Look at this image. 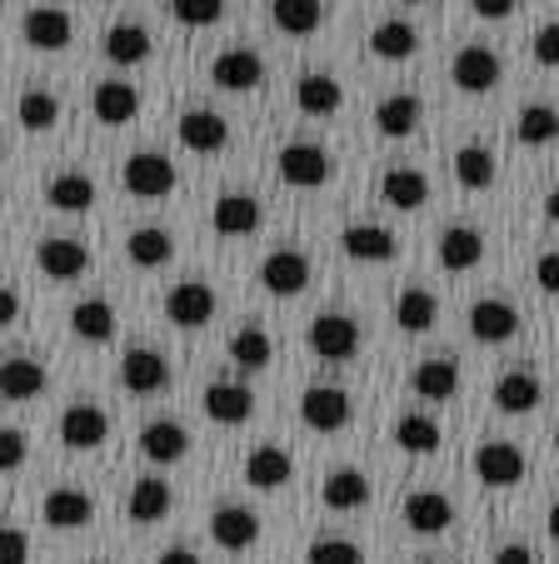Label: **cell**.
I'll list each match as a JSON object with an SVG mask.
<instances>
[{"label": "cell", "instance_id": "ac0fdd59", "mask_svg": "<svg viewBox=\"0 0 559 564\" xmlns=\"http://www.w3.org/2000/svg\"><path fill=\"white\" fill-rule=\"evenodd\" d=\"M211 80L221 90H235V96H240V90H255L265 80V61L255 51H225V55H215V65H211Z\"/></svg>", "mask_w": 559, "mask_h": 564}, {"label": "cell", "instance_id": "f5cc1de1", "mask_svg": "<svg viewBox=\"0 0 559 564\" xmlns=\"http://www.w3.org/2000/svg\"><path fill=\"white\" fill-rule=\"evenodd\" d=\"M475 6V15H485V21H505V15H515L519 0H470Z\"/></svg>", "mask_w": 559, "mask_h": 564}, {"label": "cell", "instance_id": "d4e9b609", "mask_svg": "<svg viewBox=\"0 0 559 564\" xmlns=\"http://www.w3.org/2000/svg\"><path fill=\"white\" fill-rule=\"evenodd\" d=\"M41 514H45L51 530H85V524L96 520V500H90L85 490H51Z\"/></svg>", "mask_w": 559, "mask_h": 564}, {"label": "cell", "instance_id": "4fadbf2b", "mask_svg": "<svg viewBox=\"0 0 559 564\" xmlns=\"http://www.w3.org/2000/svg\"><path fill=\"white\" fill-rule=\"evenodd\" d=\"M211 540L230 554L250 550V544L260 540V514L245 510V505H221V510L211 514Z\"/></svg>", "mask_w": 559, "mask_h": 564}, {"label": "cell", "instance_id": "7a4b0ae2", "mask_svg": "<svg viewBox=\"0 0 559 564\" xmlns=\"http://www.w3.org/2000/svg\"><path fill=\"white\" fill-rule=\"evenodd\" d=\"M350 415H355V405H350V394L340 390V384H310V390L300 394V420H305L315 435L345 430Z\"/></svg>", "mask_w": 559, "mask_h": 564}, {"label": "cell", "instance_id": "f546056e", "mask_svg": "<svg viewBox=\"0 0 559 564\" xmlns=\"http://www.w3.org/2000/svg\"><path fill=\"white\" fill-rule=\"evenodd\" d=\"M420 116H424V100L400 90V96H385L380 106H375V130L390 140H405L415 126H420Z\"/></svg>", "mask_w": 559, "mask_h": 564}, {"label": "cell", "instance_id": "8992f818", "mask_svg": "<svg viewBox=\"0 0 559 564\" xmlns=\"http://www.w3.org/2000/svg\"><path fill=\"white\" fill-rule=\"evenodd\" d=\"M475 475L480 485H490V490H509V485H519L525 479V455H519L509 440H485V445L475 449Z\"/></svg>", "mask_w": 559, "mask_h": 564}, {"label": "cell", "instance_id": "e0dca14e", "mask_svg": "<svg viewBox=\"0 0 559 564\" xmlns=\"http://www.w3.org/2000/svg\"><path fill=\"white\" fill-rule=\"evenodd\" d=\"M211 225H215V235H230V240L255 235V230H260V200H255V195H245V191L221 195V200H215V210H211Z\"/></svg>", "mask_w": 559, "mask_h": 564}, {"label": "cell", "instance_id": "44dd1931", "mask_svg": "<svg viewBox=\"0 0 559 564\" xmlns=\"http://www.w3.org/2000/svg\"><path fill=\"white\" fill-rule=\"evenodd\" d=\"M140 455L155 459V465H175V459L191 455V435H185V425H175V420H150V425L140 430Z\"/></svg>", "mask_w": 559, "mask_h": 564}, {"label": "cell", "instance_id": "6f0895ef", "mask_svg": "<svg viewBox=\"0 0 559 564\" xmlns=\"http://www.w3.org/2000/svg\"><path fill=\"white\" fill-rule=\"evenodd\" d=\"M545 215L559 225V191H549V195H545Z\"/></svg>", "mask_w": 559, "mask_h": 564}, {"label": "cell", "instance_id": "7bdbcfd3", "mask_svg": "<svg viewBox=\"0 0 559 564\" xmlns=\"http://www.w3.org/2000/svg\"><path fill=\"white\" fill-rule=\"evenodd\" d=\"M15 120H21V130H31V135L55 130V120H61V100H55L51 90H25L21 106H15Z\"/></svg>", "mask_w": 559, "mask_h": 564}, {"label": "cell", "instance_id": "2e32d148", "mask_svg": "<svg viewBox=\"0 0 559 564\" xmlns=\"http://www.w3.org/2000/svg\"><path fill=\"white\" fill-rule=\"evenodd\" d=\"M35 265H41L51 280H75V275H85V270H90V250H85L80 240L51 235V240H41V246H35Z\"/></svg>", "mask_w": 559, "mask_h": 564}, {"label": "cell", "instance_id": "7dc6e473", "mask_svg": "<svg viewBox=\"0 0 559 564\" xmlns=\"http://www.w3.org/2000/svg\"><path fill=\"white\" fill-rule=\"evenodd\" d=\"M310 564H365V554H359V544L355 540H315L310 544V554H305Z\"/></svg>", "mask_w": 559, "mask_h": 564}, {"label": "cell", "instance_id": "11a10c76", "mask_svg": "<svg viewBox=\"0 0 559 564\" xmlns=\"http://www.w3.org/2000/svg\"><path fill=\"white\" fill-rule=\"evenodd\" d=\"M495 564H535V550H529V544H505V550L495 554Z\"/></svg>", "mask_w": 559, "mask_h": 564}, {"label": "cell", "instance_id": "836d02e7", "mask_svg": "<svg viewBox=\"0 0 559 564\" xmlns=\"http://www.w3.org/2000/svg\"><path fill=\"white\" fill-rule=\"evenodd\" d=\"M71 330L90 345H106L110 335H116V305H110V300H80V305L71 310Z\"/></svg>", "mask_w": 559, "mask_h": 564}, {"label": "cell", "instance_id": "8d00e7d4", "mask_svg": "<svg viewBox=\"0 0 559 564\" xmlns=\"http://www.w3.org/2000/svg\"><path fill=\"white\" fill-rule=\"evenodd\" d=\"M369 51L380 55V61H410L420 51V31L405 21H380L369 31Z\"/></svg>", "mask_w": 559, "mask_h": 564}, {"label": "cell", "instance_id": "f907efd6", "mask_svg": "<svg viewBox=\"0 0 559 564\" xmlns=\"http://www.w3.org/2000/svg\"><path fill=\"white\" fill-rule=\"evenodd\" d=\"M535 280L545 295H559V250H545V256L535 260Z\"/></svg>", "mask_w": 559, "mask_h": 564}, {"label": "cell", "instance_id": "484cf974", "mask_svg": "<svg viewBox=\"0 0 559 564\" xmlns=\"http://www.w3.org/2000/svg\"><path fill=\"white\" fill-rule=\"evenodd\" d=\"M380 200L395 205V210H420L430 200V181L420 171H410V165H390L380 175Z\"/></svg>", "mask_w": 559, "mask_h": 564}, {"label": "cell", "instance_id": "94428289", "mask_svg": "<svg viewBox=\"0 0 559 564\" xmlns=\"http://www.w3.org/2000/svg\"><path fill=\"white\" fill-rule=\"evenodd\" d=\"M555 449H559V430H555Z\"/></svg>", "mask_w": 559, "mask_h": 564}, {"label": "cell", "instance_id": "ba28073f", "mask_svg": "<svg viewBox=\"0 0 559 564\" xmlns=\"http://www.w3.org/2000/svg\"><path fill=\"white\" fill-rule=\"evenodd\" d=\"M310 350L320 360H350L359 350V325L350 315H315L310 319Z\"/></svg>", "mask_w": 559, "mask_h": 564}, {"label": "cell", "instance_id": "52a82bcc", "mask_svg": "<svg viewBox=\"0 0 559 564\" xmlns=\"http://www.w3.org/2000/svg\"><path fill=\"white\" fill-rule=\"evenodd\" d=\"M175 135L191 155H215V150L230 145V120L215 116V110H185L175 120Z\"/></svg>", "mask_w": 559, "mask_h": 564}, {"label": "cell", "instance_id": "6da1fadb", "mask_svg": "<svg viewBox=\"0 0 559 564\" xmlns=\"http://www.w3.org/2000/svg\"><path fill=\"white\" fill-rule=\"evenodd\" d=\"M275 171H280V181H286L290 191H320V185L335 175V155H330L325 145L295 140V145H286L275 155Z\"/></svg>", "mask_w": 559, "mask_h": 564}, {"label": "cell", "instance_id": "9f6ffc18", "mask_svg": "<svg viewBox=\"0 0 559 564\" xmlns=\"http://www.w3.org/2000/svg\"><path fill=\"white\" fill-rule=\"evenodd\" d=\"M155 564H201V554H195V550H165Z\"/></svg>", "mask_w": 559, "mask_h": 564}, {"label": "cell", "instance_id": "d6a6232c", "mask_svg": "<svg viewBox=\"0 0 559 564\" xmlns=\"http://www.w3.org/2000/svg\"><path fill=\"white\" fill-rule=\"evenodd\" d=\"M270 21L286 35H315L325 25V0H275Z\"/></svg>", "mask_w": 559, "mask_h": 564}, {"label": "cell", "instance_id": "ab89813d", "mask_svg": "<svg viewBox=\"0 0 559 564\" xmlns=\"http://www.w3.org/2000/svg\"><path fill=\"white\" fill-rule=\"evenodd\" d=\"M395 319H400V330L424 335L434 319H440V300H434L430 290H400V300H395Z\"/></svg>", "mask_w": 559, "mask_h": 564}, {"label": "cell", "instance_id": "681fc988", "mask_svg": "<svg viewBox=\"0 0 559 564\" xmlns=\"http://www.w3.org/2000/svg\"><path fill=\"white\" fill-rule=\"evenodd\" d=\"M31 560V534L21 524H6V544H0V564H25Z\"/></svg>", "mask_w": 559, "mask_h": 564}, {"label": "cell", "instance_id": "e575fe53", "mask_svg": "<svg viewBox=\"0 0 559 564\" xmlns=\"http://www.w3.org/2000/svg\"><path fill=\"white\" fill-rule=\"evenodd\" d=\"M126 250H130V260H136L140 270H160L170 256H175V235L160 230V225H140V230H130Z\"/></svg>", "mask_w": 559, "mask_h": 564}, {"label": "cell", "instance_id": "f6af8a7d", "mask_svg": "<svg viewBox=\"0 0 559 564\" xmlns=\"http://www.w3.org/2000/svg\"><path fill=\"white\" fill-rule=\"evenodd\" d=\"M170 510V485L165 479H140L130 490V520L136 524H150V520H165Z\"/></svg>", "mask_w": 559, "mask_h": 564}, {"label": "cell", "instance_id": "cb8c5ba5", "mask_svg": "<svg viewBox=\"0 0 559 564\" xmlns=\"http://www.w3.org/2000/svg\"><path fill=\"white\" fill-rule=\"evenodd\" d=\"M96 120L100 126H130L140 116V90L130 80H100L96 86Z\"/></svg>", "mask_w": 559, "mask_h": 564}, {"label": "cell", "instance_id": "7c38bea8", "mask_svg": "<svg viewBox=\"0 0 559 564\" xmlns=\"http://www.w3.org/2000/svg\"><path fill=\"white\" fill-rule=\"evenodd\" d=\"M434 260H440L444 270H454V275H464V270H475L480 260H485V235H480L475 225H450V230H440Z\"/></svg>", "mask_w": 559, "mask_h": 564}, {"label": "cell", "instance_id": "83f0119b", "mask_svg": "<svg viewBox=\"0 0 559 564\" xmlns=\"http://www.w3.org/2000/svg\"><path fill=\"white\" fill-rule=\"evenodd\" d=\"M320 500H325V510H335V514L365 510L369 505V479L359 475V469H335V475L320 485Z\"/></svg>", "mask_w": 559, "mask_h": 564}, {"label": "cell", "instance_id": "b9f144b4", "mask_svg": "<svg viewBox=\"0 0 559 564\" xmlns=\"http://www.w3.org/2000/svg\"><path fill=\"white\" fill-rule=\"evenodd\" d=\"M270 355H275V345H270V335H265L260 325H240V330L230 335V360L240 365V370H265Z\"/></svg>", "mask_w": 559, "mask_h": 564}, {"label": "cell", "instance_id": "74e56055", "mask_svg": "<svg viewBox=\"0 0 559 564\" xmlns=\"http://www.w3.org/2000/svg\"><path fill=\"white\" fill-rule=\"evenodd\" d=\"M45 200L55 205V210H65V215H80V210H90L96 205V185H90V175H55L51 185H45Z\"/></svg>", "mask_w": 559, "mask_h": 564}, {"label": "cell", "instance_id": "1f68e13d", "mask_svg": "<svg viewBox=\"0 0 559 564\" xmlns=\"http://www.w3.org/2000/svg\"><path fill=\"white\" fill-rule=\"evenodd\" d=\"M495 150L490 145H460V155H454V181H460V191H490L495 185Z\"/></svg>", "mask_w": 559, "mask_h": 564}, {"label": "cell", "instance_id": "7402d4cb", "mask_svg": "<svg viewBox=\"0 0 559 564\" xmlns=\"http://www.w3.org/2000/svg\"><path fill=\"white\" fill-rule=\"evenodd\" d=\"M205 415H211L215 425H245V420L255 415V394L235 380H215L211 390H205Z\"/></svg>", "mask_w": 559, "mask_h": 564}, {"label": "cell", "instance_id": "db71d44e", "mask_svg": "<svg viewBox=\"0 0 559 564\" xmlns=\"http://www.w3.org/2000/svg\"><path fill=\"white\" fill-rule=\"evenodd\" d=\"M0 319H6V325H15V319H21V290H0Z\"/></svg>", "mask_w": 559, "mask_h": 564}, {"label": "cell", "instance_id": "3957f363", "mask_svg": "<svg viewBox=\"0 0 559 564\" xmlns=\"http://www.w3.org/2000/svg\"><path fill=\"white\" fill-rule=\"evenodd\" d=\"M499 75H505V61H499L490 45H464L450 65V80L464 90V96H485V90H495Z\"/></svg>", "mask_w": 559, "mask_h": 564}, {"label": "cell", "instance_id": "5b68a950", "mask_svg": "<svg viewBox=\"0 0 559 564\" xmlns=\"http://www.w3.org/2000/svg\"><path fill=\"white\" fill-rule=\"evenodd\" d=\"M126 191L140 195V200H160V195L175 191V165L160 150H136L126 160Z\"/></svg>", "mask_w": 559, "mask_h": 564}, {"label": "cell", "instance_id": "5bb4252c", "mask_svg": "<svg viewBox=\"0 0 559 564\" xmlns=\"http://www.w3.org/2000/svg\"><path fill=\"white\" fill-rule=\"evenodd\" d=\"M260 285L270 295H300L310 285V260L300 250H270L260 260Z\"/></svg>", "mask_w": 559, "mask_h": 564}, {"label": "cell", "instance_id": "60d3db41", "mask_svg": "<svg viewBox=\"0 0 559 564\" xmlns=\"http://www.w3.org/2000/svg\"><path fill=\"white\" fill-rule=\"evenodd\" d=\"M519 145H555L559 140V110L555 106H525L515 120Z\"/></svg>", "mask_w": 559, "mask_h": 564}, {"label": "cell", "instance_id": "ee69618b", "mask_svg": "<svg viewBox=\"0 0 559 564\" xmlns=\"http://www.w3.org/2000/svg\"><path fill=\"white\" fill-rule=\"evenodd\" d=\"M45 390V365L25 360V355H15V360H6V400L11 405H21V400H31V394Z\"/></svg>", "mask_w": 559, "mask_h": 564}, {"label": "cell", "instance_id": "9a60e30c", "mask_svg": "<svg viewBox=\"0 0 559 564\" xmlns=\"http://www.w3.org/2000/svg\"><path fill=\"white\" fill-rule=\"evenodd\" d=\"M410 390L420 394V400H454V390H460V360L454 355H430V360L415 365L410 375Z\"/></svg>", "mask_w": 559, "mask_h": 564}, {"label": "cell", "instance_id": "f35d334b", "mask_svg": "<svg viewBox=\"0 0 559 564\" xmlns=\"http://www.w3.org/2000/svg\"><path fill=\"white\" fill-rule=\"evenodd\" d=\"M444 440V430L434 425L430 415H400L395 420V445L405 449V455H434Z\"/></svg>", "mask_w": 559, "mask_h": 564}, {"label": "cell", "instance_id": "816d5d0a", "mask_svg": "<svg viewBox=\"0 0 559 564\" xmlns=\"http://www.w3.org/2000/svg\"><path fill=\"white\" fill-rule=\"evenodd\" d=\"M0 465H6V469H21L25 465V435H21V430H6V435H0Z\"/></svg>", "mask_w": 559, "mask_h": 564}, {"label": "cell", "instance_id": "c3c4849f", "mask_svg": "<svg viewBox=\"0 0 559 564\" xmlns=\"http://www.w3.org/2000/svg\"><path fill=\"white\" fill-rule=\"evenodd\" d=\"M535 61L549 65V70H559V21H549L535 31Z\"/></svg>", "mask_w": 559, "mask_h": 564}, {"label": "cell", "instance_id": "30bf717a", "mask_svg": "<svg viewBox=\"0 0 559 564\" xmlns=\"http://www.w3.org/2000/svg\"><path fill=\"white\" fill-rule=\"evenodd\" d=\"M21 35H25L31 51H65L71 35H75V25H71V15H65L61 6H35V11H25Z\"/></svg>", "mask_w": 559, "mask_h": 564}, {"label": "cell", "instance_id": "8fae6325", "mask_svg": "<svg viewBox=\"0 0 559 564\" xmlns=\"http://www.w3.org/2000/svg\"><path fill=\"white\" fill-rule=\"evenodd\" d=\"M470 335L485 345H505L519 335V310L509 300H475L470 305Z\"/></svg>", "mask_w": 559, "mask_h": 564}, {"label": "cell", "instance_id": "91938a15", "mask_svg": "<svg viewBox=\"0 0 559 564\" xmlns=\"http://www.w3.org/2000/svg\"><path fill=\"white\" fill-rule=\"evenodd\" d=\"M420 564H444V560H420Z\"/></svg>", "mask_w": 559, "mask_h": 564}, {"label": "cell", "instance_id": "277c9868", "mask_svg": "<svg viewBox=\"0 0 559 564\" xmlns=\"http://www.w3.org/2000/svg\"><path fill=\"white\" fill-rule=\"evenodd\" d=\"M165 319L180 325V330H201L215 319V290L205 280H180L175 290L165 295Z\"/></svg>", "mask_w": 559, "mask_h": 564}, {"label": "cell", "instance_id": "6125c7cd", "mask_svg": "<svg viewBox=\"0 0 559 564\" xmlns=\"http://www.w3.org/2000/svg\"><path fill=\"white\" fill-rule=\"evenodd\" d=\"M405 6H420V0H405Z\"/></svg>", "mask_w": 559, "mask_h": 564}, {"label": "cell", "instance_id": "603a6c76", "mask_svg": "<svg viewBox=\"0 0 559 564\" xmlns=\"http://www.w3.org/2000/svg\"><path fill=\"white\" fill-rule=\"evenodd\" d=\"M120 384H126L130 394H155L170 384V365L165 355L155 350H130L126 360H120Z\"/></svg>", "mask_w": 559, "mask_h": 564}, {"label": "cell", "instance_id": "4316f807", "mask_svg": "<svg viewBox=\"0 0 559 564\" xmlns=\"http://www.w3.org/2000/svg\"><path fill=\"white\" fill-rule=\"evenodd\" d=\"M450 520H454V505L434 490H415L410 500H405V524H410L415 534H444Z\"/></svg>", "mask_w": 559, "mask_h": 564}, {"label": "cell", "instance_id": "9c48e42d", "mask_svg": "<svg viewBox=\"0 0 559 564\" xmlns=\"http://www.w3.org/2000/svg\"><path fill=\"white\" fill-rule=\"evenodd\" d=\"M110 435V415L100 405H90V400H80V405H71L61 415V440L65 449H100Z\"/></svg>", "mask_w": 559, "mask_h": 564}, {"label": "cell", "instance_id": "680465c9", "mask_svg": "<svg viewBox=\"0 0 559 564\" xmlns=\"http://www.w3.org/2000/svg\"><path fill=\"white\" fill-rule=\"evenodd\" d=\"M549 534L559 540V505H549Z\"/></svg>", "mask_w": 559, "mask_h": 564}, {"label": "cell", "instance_id": "d6986e66", "mask_svg": "<svg viewBox=\"0 0 559 564\" xmlns=\"http://www.w3.org/2000/svg\"><path fill=\"white\" fill-rule=\"evenodd\" d=\"M295 106H300V116L325 120V116H335V110L345 106V90H340L335 75L310 70V75H300L295 80Z\"/></svg>", "mask_w": 559, "mask_h": 564}, {"label": "cell", "instance_id": "d590c367", "mask_svg": "<svg viewBox=\"0 0 559 564\" xmlns=\"http://www.w3.org/2000/svg\"><path fill=\"white\" fill-rule=\"evenodd\" d=\"M106 55H110L116 65H146L150 55H155V41H150L146 25H110Z\"/></svg>", "mask_w": 559, "mask_h": 564}, {"label": "cell", "instance_id": "f1b7e54d", "mask_svg": "<svg viewBox=\"0 0 559 564\" xmlns=\"http://www.w3.org/2000/svg\"><path fill=\"white\" fill-rule=\"evenodd\" d=\"M290 475H295V459H290L280 445H260V449H250V459H245V479H250L255 490H280Z\"/></svg>", "mask_w": 559, "mask_h": 564}, {"label": "cell", "instance_id": "4dcf8cb0", "mask_svg": "<svg viewBox=\"0 0 559 564\" xmlns=\"http://www.w3.org/2000/svg\"><path fill=\"white\" fill-rule=\"evenodd\" d=\"M539 400H545V384H539L535 375L509 370V375H499L495 380V405L505 410V415H529Z\"/></svg>", "mask_w": 559, "mask_h": 564}, {"label": "cell", "instance_id": "bcb514c9", "mask_svg": "<svg viewBox=\"0 0 559 564\" xmlns=\"http://www.w3.org/2000/svg\"><path fill=\"white\" fill-rule=\"evenodd\" d=\"M170 15L180 25H191V31H205L225 15V0H170Z\"/></svg>", "mask_w": 559, "mask_h": 564}, {"label": "cell", "instance_id": "ffe728a7", "mask_svg": "<svg viewBox=\"0 0 559 564\" xmlns=\"http://www.w3.org/2000/svg\"><path fill=\"white\" fill-rule=\"evenodd\" d=\"M340 246H345L350 260H365V265H385V260H395L400 240H395L385 225H350V230L340 235Z\"/></svg>", "mask_w": 559, "mask_h": 564}]
</instances>
